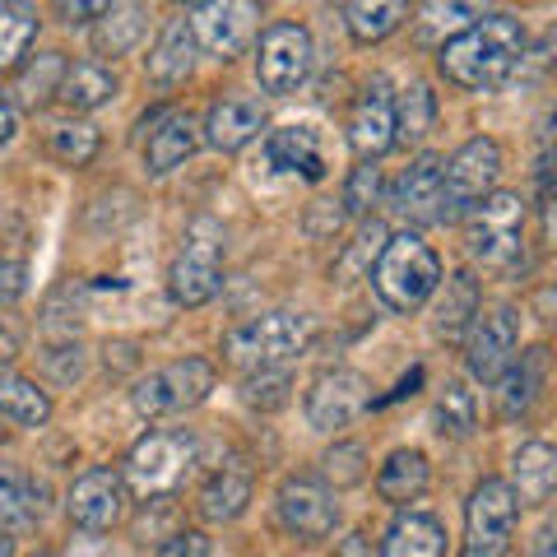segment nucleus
Segmentation results:
<instances>
[{
    "mask_svg": "<svg viewBox=\"0 0 557 557\" xmlns=\"http://www.w3.org/2000/svg\"><path fill=\"white\" fill-rule=\"evenodd\" d=\"M525 57V28L511 14H487L442 42V75L460 89H497Z\"/></svg>",
    "mask_w": 557,
    "mask_h": 557,
    "instance_id": "1",
    "label": "nucleus"
},
{
    "mask_svg": "<svg viewBox=\"0 0 557 557\" xmlns=\"http://www.w3.org/2000/svg\"><path fill=\"white\" fill-rule=\"evenodd\" d=\"M534 557H553V530L539 534V553H534Z\"/></svg>",
    "mask_w": 557,
    "mask_h": 557,
    "instance_id": "47",
    "label": "nucleus"
},
{
    "mask_svg": "<svg viewBox=\"0 0 557 557\" xmlns=\"http://www.w3.org/2000/svg\"><path fill=\"white\" fill-rule=\"evenodd\" d=\"M200 145V126L190 112H168L153 121V135L145 145V168L153 172V177H168L172 168H182L190 153H196Z\"/></svg>",
    "mask_w": 557,
    "mask_h": 557,
    "instance_id": "19",
    "label": "nucleus"
},
{
    "mask_svg": "<svg viewBox=\"0 0 557 557\" xmlns=\"http://www.w3.org/2000/svg\"><path fill=\"white\" fill-rule=\"evenodd\" d=\"M112 0H57V14L61 20L75 28V24H94V20H102V10H108Z\"/></svg>",
    "mask_w": 557,
    "mask_h": 557,
    "instance_id": "43",
    "label": "nucleus"
},
{
    "mask_svg": "<svg viewBox=\"0 0 557 557\" xmlns=\"http://www.w3.org/2000/svg\"><path fill=\"white\" fill-rule=\"evenodd\" d=\"M391 209L409 223L442 219V159L437 153H423L418 163H409L399 172V182L391 190Z\"/></svg>",
    "mask_w": 557,
    "mask_h": 557,
    "instance_id": "17",
    "label": "nucleus"
},
{
    "mask_svg": "<svg viewBox=\"0 0 557 557\" xmlns=\"http://www.w3.org/2000/svg\"><path fill=\"white\" fill-rule=\"evenodd\" d=\"M38 497H42V487L33 483L24 469L0 465V530L28 525V520L38 516Z\"/></svg>",
    "mask_w": 557,
    "mask_h": 557,
    "instance_id": "35",
    "label": "nucleus"
},
{
    "mask_svg": "<svg viewBox=\"0 0 557 557\" xmlns=\"http://www.w3.org/2000/svg\"><path fill=\"white\" fill-rule=\"evenodd\" d=\"M265 153H270V168L278 172H293L302 182H321L325 177V153H321V139L317 131L307 126H284L265 139Z\"/></svg>",
    "mask_w": 557,
    "mask_h": 557,
    "instance_id": "21",
    "label": "nucleus"
},
{
    "mask_svg": "<svg viewBox=\"0 0 557 557\" xmlns=\"http://www.w3.org/2000/svg\"><path fill=\"white\" fill-rule=\"evenodd\" d=\"M24 288H28L24 260H0V307L20 302V298H24Z\"/></svg>",
    "mask_w": 557,
    "mask_h": 557,
    "instance_id": "42",
    "label": "nucleus"
},
{
    "mask_svg": "<svg viewBox=\"0 0 557 557\" xmlns=\"http://www.w3.org/2000/svg\"><path fill=\"white\" fill-rule=\"evenodd\" d=\"M33 38H38V10L28 0H10L0 5V70H14L24 57Z\"/></svg>",
    "mask_w": 557,
    "mask_h": 557,
    "instance_id": "34",
    "label": "nucleus"
},
{
    "mask_svg": "<svg viewBox=\"0 0 557 557\" xmlns=\"http://www.w3.org/2000/svg\"><path fill=\"white\" fill-rule=\"evenodd\" d=\"M190 460H196V442L186 432H149L126 456V483L145 497H163L190 474Z\"/></svg>",
    "mask_w": 557,
    "mask_h": 557,
    "instance_id": "8",
    "label": "nucleus"
},
{
    "mask_svg": "<svg viewBox=\"0 0 557 557\" xmlns=\"http://www.w3.org/2000/svg\"><path fill=\"white\" fill-rule=\"evenodd\" d=\"M223 284V228L214 219H196L168 270V293L177 307H205Z\"/></svg>",
    "mask_w": 557,
    "mask_h": 557,
    "instance_id": "5",
    "label": "nucleus"
},
{
    "mask_svg": "<svg viewBox=\"0 0 557 557\" xmlns=\"http://www.w3.org/2000/svg\"><path fill=\"white\" fill-rule=\"evenodd\" d=\"M149 79L153 84H182L196 65V38H190V24L186 20H172L159 33V47L149 51Z\"/></svg>",
    "mask_w": 557,
    "mask_h": 557,
    "instance_id": "28",
    "label": "nucleus"
},
{
    "mask_svg": "<svg viewBox=\"0 0 557 557\" xmlns=\"http://www.w3.org/2000/svg\"><path fill=\"white\" fill-rule=\"evenodd\" d=\"M278 520H284V530L293 539L317 544V539L335 530L339 507L330 497V487H321L317 479H284L278 483Z\"/></svg>",
    "mask_w": 557,
    "mask_h": 557,
    "instance_id": "14",
    "label": "nucleus"
},
{
    "mask_svg": "<svg viewBox=\"0 0 557 557\" xmlns=\"http://www.w3.org/2000/svg\"><path fill=\"white\" fill-rule=\"evenodd\" d=\"M10 135H14V102L0 94V145H10Z\"/></svg>",
    "mask_w": 557,
    "mask_h": 557,
    "instance_id": "46",
    "label": "nucleus"
},
{
    "mask_svg": "<svg viewBox=\"0 0 557 557\" xmlns=\"http://www.w3.org/2000/svg\"><path fill=\"white\" fill-rule=\"evenodd\" d=\"M437 418H442V432H450V437H469V432H474V395H469L460 381H450L442 405H437Z\"/></svg>",
    "mask_w": 557,
    "mask_h": 557,
    "instance_id": "37",
    "label": "nucleus"
},
{
    "mask_svg": "<svg viewBox=\"0 0 557 557\" xmlns=\"http://www.w3.org/2000/svg\"><path fill=\"white\" fill-rule=\"evenodd\" d=\"M0 413L14 418V423H24V428H42L51 418V395L38 386V381L0 368Z\"/></svg>",
    "mask_w": 557,
    "mask_h": 557,
    "instance_id": "30",
    "label": "nucleus"
},
{
    "mask_svg": "<svg viewBox=\"0 0 557 557\" xmlns=\"http://www.w3.org/2000/svg\"><path fill=\"white\" fill-rule=\"evenodd\" d=\"M0 557H14V539H10V530H0Z\"/></svg>",
    "mask_w": 557,
    "mask_h": 557,
    "instance_id": "48",
    "label": "nucleus"
},
{
    "mask_svg": "<svg viewBox=\"0 0 557 557\" xmlns=\"http://www.w3.org/2000/svg\"><path fill=\"white\" fill-rule=\"evenodd\" d=\"M335 557H381V553H376V544L368 534H348L344 544L335 548Z\"/></svg>",
    "mask_w": 557,
    "mask_h": 557,
    "instance_id": "45",
    "label": "nucleus"
},
{
    "mask_svg": "<svg viewBox=\"0 0 557 557\" xmlns=\"http://www.w3.org/2000/svg\"><path fill=\"white\" fill-rule=\"evenodd\" d=\"M159 557H209V539L205 534H172V539H163V548H159Z\"/></svg>",
    "mask_w": 557,
    "mask_h": 557,
    "instance_id": "44",
    "label": "nucleus"
},
{
    "mask_svg": "<svg viewBox=\"0 0 557 557\" xmlns=\"http://www.w3.org/2000/svg\"><path fill=\"white\" fill-rule=\"evenodd\" d=\"M348 145L362 163L381 159L391 145H395V94H391V79L376 75L368 89H362L354 116H348Z\"/></svg>",
    "mask_w": 557,
    "mask_h": 557,
    "instance_id": "16",
    "label": "nucleus"
},
{
    "mask_svg": "<svg viewBox=\"0 0 557 557\" xmlns=\"http://www.w3.org/2000/svg\"><path fill=\"white\" fill-rule=\"evenodd\" d=\"M516 339H520V321L511 307H497V311H479L474 325L465 330V368L474 381H497L502 372L511 368L516 358Z\"/></svg>",
    "mask_w": 557,
    "mask_h": 557,
    "instance_id": "13",
    "label": "nucleus"
},
{
    "mask_svg": "<svg viewBox=\"0 0 557 557\" xmlns=\"http://www.w3.org/2000/svg\"><path fill=\"white\" fill-rule=\"evenodd\" d=\"M260 131H265V108H260L256 98H247V94L219 98L214 108H209V116H205V139L214 149H223V153L247 149Z\"/></svg>",
    "mask_w": 557,
    "mask_h": 557,
    "instance_id": "18",
    "label": "nucleus"
},
{
    "mask_svg": "<svg viewBox=\"0 0 557 557\" xmlns=\"http://www.w3.org/2000/svg\"><path fill=\"white\" fill-rule=\"evenodd\" d=\"M65 507L79 530H89V534L112 530L116 520L126 516V479H121L116 469H89V474L75 479Z\"/></svg>",
    "mask_w": 557,
    "mask_h": 557,
    "instance_id": "15",
    "label": "nucleus"
},
{
    "mask_svg": "<svg viewBox=\"0 0 557 557\" xmlns=\"http://www.w3.org/2000/svg\"><path fill=\"white\" fill-rule=\"evenodd\" d=\"M469 256L487 274H516L525 265V200L511 190H487L465 223Z\"/></svg>",
    "mask_w": 557,
    "mask_h": 557,
    "instance_id": "3",
    "label": "nucleus"
},
{
    "mask_svg": "<svg viewBox=\"0 0 557 557\" xmlns=\"http://www.w3.org/2000/svg\"><path fill=\"white\" fill-rule=\"evenodd\" d=\"M544 362H548V348H530L520 362H511L502 372V391H497V405H502V418H525L530 405L539 399V386H544Z\"/></svg>",
    "mask_w": 557,
    "mask_h": 557,
    "instance_id": "26",
    "label": "nucleus"
},
{
    "mask_svg": "<svg viewBox=\"0 0 557 557\" xmlns=\"http://www.w3.org/2000/svg\"><path fill=\"white\" fill-rule=\"evenodd\" d=\"M145 24H149L145 0H112V5L102 10V24L94 28L98 57H126V51L139 42Z\"/></svg>",
    "mask_w": 557,
    "mask_h": 557,
    "instance_id": "27",
    "label": "nucleus"
},
{
    "mask_svg": "<svg viewBox=\"0 0 557 557\" xmlns=\"http://www.w3.org/2000/svg\"><path fill=\"white\" fill-rule=\"evenodd\" d=\"M57 94H61L65 108L94 112V108H102V102H112V98H116V75H112V70L102 65V61H79V65L61 70Z\"/></svg>",
    "mask_w": 557,
    "mask_h": 557,
    "instance_id": "25",
    "label": "nucleus"
},
{
    "mask_svg": "<svg viewBox=\"0 0 557 557\" xmlns=\"http://www.w3.org/2000/svg\"><path fill=\"white\" fill-rule=\"evenodd\" d=\"M381 242H386V233L376 228H362L354 242H348V251L335 260V274L339 278H358V274H372V260H376V251H381Z\"/></svg>",
    "mask_w": 557,
    "mask_h": 557,
    "instance_id": "38",
    "label": "nucleus"
},
{
    "mask_svg": "<svg viewBox=\"0 0 557 557\" xmlns=\"http://www.w3.org/2000/svg\"><path fill=\"white\" fill-rule=\"evenodd\" d=\"M553 487H557V450L548 442H525L511 460L516 502H548Z\"/></svg>",
    "mask_w": 557,
    "mask_h": 557,
    "instance_id": "22",
    "label": "nucleus"
},
{
    "mask_svg": "<svg viewBox=\"0 0 557 557\" xmlns=\"http://www.w3.org/2000/svg\"><path fill=\"white\" fill-rule=\"evenodd\" d=\"M247 502H251V474L247 469H219L200 493V511H205V520H237L242 511H247Z\"/></svg>",
    "mask_w": 557,
    "mask_h": 557,
    "instance_id": "32",
    "label": "nucleus"
},
{
    "mask_svg": "<svg viewBox=\"0 0 557 557\" xmlns=\"http://www.w3.org/2000/svg\"><path fill=\"white\" fill-rule=\"evenodd\" d=\"M368 409H372L368 376L348 372V368L321 372L317 381H311V391H307V423L317 432H339L348 423H358Z\"/></svg>",
    "mask_w": 557,
    "mask_h": 557,
    "instance_id": "11",
    "label": "nucleus"
},
{
    "mask_svg": "<svg viewBox=\"0 0 557 557\" xmlns=\"http://www.w3.org/2000/svg\"><path fill=\"white\" fill-rule=\"evenodd\" d=\"M362 474H368V450L358 442H339L325 456V479L335 487H354V483H362Z\"/></svg>",
    "mask_w": 557,
    "mask_h": 557,
    "instance_id": "39",
    "label": "nucleus"
},
{
    "mask_svg": "<svg viewBox=\"0 0 557 557\" xmlns=\"http://www.w3.org/2000/svg\"><path fill=\"white\" fill-rule=\"evenodd\" d=\"M465 557H483V553H465Z\"/></svg>",
    "mask_w": 557,
    "mask_h": 557,
    "instance_id": "49",
    "label": "nucleus"
},
{
    "mask_svg": "<svg viewBox=\"0 0 557 557\" xmlns=\"http://www.w3.org/2000/svg\"><path fill=\"white\" fill-rule=\"evenodd\" d=\"M311 75V33L302 24H274L260 33L256 79L265 94H298Z\"/></svg>",
    "mask_w": 557,
    "mask_h": 557,
    "instance_id": "9",
    "label": "nucleus"
},
{
    "mask_svg": "<svg viewBox=\"0 0 557 557\" xmlns=\"http://www.w3.org/2000/svg\"><path fill=\"white\" fill-rule=\"evenodd\" d=\"M376 196H381V168H372V163L354 168V177H348V190H344V205L354 209V214H368V209L376 205Z\"/></svg>",
    "mask_w": 557,
    "mask_h": 557,
    "instance_id": "41",
    "label": "nucleus"
},
{
    "mask_svg": "<svg viewBox=\"0 0 557 557\" xmlns=\"http://www.w3.org/2000/svg\"><path fill=\"white\" fill-rule=\"evenodd\" d=\"M344 20H348L354 42L368 47V42L391 38V33L409 20V0H348Z\"/></svg>",
    "mask_w": 557,
    "mask_h": 557,
    "instance_id": "29",
    "label": "nucleus"
},
{
    "mask_svg": "<svg viewBox=\"0 0 557 557\" xmlns=\"http://www.w3.org/2000/svg\"><path fill=\"white\" fill-rule=\"evenodd\" d=\"M432 126H437V98L428 84H409L395 102V145H423Z\"/></svg>",
    "mask_w": 557,
    "mask_h": 557,
    "instance_id": "33",
    "label": "nucleus"
},
{
    "mask_svg": "<svg viewBox=\"0 0 557 557\" xmlns=\"http://www.w3.org/2000/svg\"><path fill=\"white\" fill-rule=\"evenodd\" d=\"M442 284V260L418 233L386 237L372 265V288L391 311H418Z\"/></svg>",
    "mask_w": 557,
    "mask_h": 557,
    "instance_id": "2",
    "label": "nucleus"
},
{
    "mask_svg": "<svg viewBox=\"0 0 557 557\" xmlns=\"http://www.w3.org/2000/svg\"><path fill=\"white\" fill-rule=\"evenodd\" d=\"M516 516H520V502L511 493V483L502 479H483L474 493H469V553H483V557H502L516 534Z\"/></svg>",
    "mask_w": 557,
    "mask_h": 557,
    "instance_id": "10",
    "label": "nucleus"
},
{
    "mask_svg": "<svg viewBox=\"0 0 557 557\" xmlns=\"http://www.w3.org/2000/svg\"><path fill=\"white\" fill-rule=\"evenodd\" d=\"M247 405L256 409H278L288 399V372L284 368H265V372H247Z\"/></svg>",
    "mask_w": 557,
    "mask_h": 557,
    "instance_id": "40",
    "label": "nucleus"
},
{
    "mask_svg": "<svg viewBox=\"0 0 557 557\" xmlns=\"http://www.w3.org/2000/svg\"><path fill=\"white\" fill-rule=\"evenodd\" d=\"M51 153L65 163V168H89L94 153H98V131L89 121H61V126H51Z\"/></svg>",
    "mask_w": 557,
    "mask_h": 557,
    "instance_id": "36",
    "label": "nucleus"
},
{
    "mask_svg": "<svg viewBox=\"0 0 557 557\" xmlns=\"http://www.w3.org/2000/svg\"><path fill=\"white\" fill-rule=\"evenodd\" d=\"M209 391H214V368L205 358H182L139 381L131 391V405L139 418H168V413L196 409Z\"/></svg>",
    "mask_w": 557,
    "mask_h": 557,
    "instance_id": "6",
    "label": "nucleus"
},
{
    "mask_svg": "<svg viewBox=\"0 0 557 557\" xmlns=\"http://www.w3.org/2000/svg\"><path fill=\"white\" fill-rule=\"evenodd\" d=\"M311 344V321L298 311H270L247 325H237L223 335V358L242 372H265V368H284L298 354H307Z\"/></svg>",
    "mask_w": 557,
    "mask_h": 557,
    "instance_id": "4",
    "label": "nucleus"
},
{
    "mask_svg": "<svg viewBox=\"0 0 557 557\" xmlns=\"http://www.w3.org/2000/svg\"><path fill=\"white\" fill-rule=\"evenodd\" d=\"M260 28V0H200L196 20H190V38L196 47L214 51V57H237Z\"/></svg>",
    "mask_w": 557,
    "mask_h": 557,
    "instance_id": "12",
    "label": "nucleus"
},
{
    "mask_svg": "<svg viewBox=\"0 0 557 557\" xmlns=\"http://www.w3.org/2000/svg\"><path fill=\"white\" fill-rule=\"evenodd\" d=\"M442 553H446L442 520L423 511L395 516V525L386 530V544H381V557H442Z\"/></svg>",
    "mask_w": 557,
    "mask_h": 557,
    "instance_id": "23",
    "label": "nucleus"
},
{
    "mask_svg": "<svg viewBox=\"0 0 557 557\" xmlns=\"http://www.w3.org/2000/svg\"><path fill=\"white\" fill-rule=\"evenodd\" d=\"M502 172V145L487 135H474L469 145L450 153L442 163V219H460L465 209H474L487 190H493Z\"/></svg>",
    "mask_w": 557,
    "mask_h": 557,
    "instance_id": "7",
    "label": "nucleus"
},
{
    "mask_svg": "<svg viewBox=\"0 0 557 557\" xmlns=\"http://www.w3.org/2000/svg\"><path fill=\"white\" fill-rule=\"evenodd\" d=\"M487 10V0H423L418 5V42L442 47Z\"/></svg>",
    "mask_w": 557,
    "mask_h": 557,
    "instance_id": "24",
    "label": "nucleus"
},
{
    "mask_svg": "<svg viewBox=\"0 0 557 557\" xmlns=\"http://www.w3.org/2000/svg\"><path fill=\"white\" fill-rule=\"evenodd\" d=\"M428 460L418 456V450H395V456L381 465V474H376V493L395 502V507H405V502L413 497H423V487H428Z\"/></svg>",
    "mask_w": 557,
    "mask_h": 557,
    "instance_id": "31",
    "label": "nucleus"
},
{
    "mask_svg": "<svg viewBox=\"0 0 557 557\" xmlns=\"http://www.w3.org/2000/svg\"><path fill=\"white\" fill-rule=\"evenodd\" d=\"M479 307H483L479 278L469 274V270L450 274V278H446V288H442V298H437V307H432V330H437V339H446V344L465 339V330L474 325Z\"/></svg>",
    "mask_w": 557,
    "mask_h": 557,
    "instance_id": "20",
    "label": "nucleus"
}]
</instances>
